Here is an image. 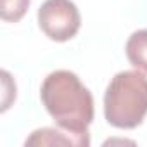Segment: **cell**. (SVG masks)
<instances>
[{"label":"cell","instance_id":"1","mask_svg":"<svg viewBox=\"0 0 147 147\" xmlns=\"http://www.w3.org/2000/svg\"><path fill=\"white\" fill-rule=\"evenodd\" d=\"M40 99L55 125L75 135H88L94 121V97L71 71L57 69L43 80Z\"/></svg>","mask_w":147,"mask_h":147},{"label":"cell","instance_id":"2","mask_svg":"<svg viewBox=\"0 0 147 147\" xmlns=\"http://www.w3.org/2000/svg\"><path fill=\"white\" fill-rule=\"evenodd\" d=\"M147 114V78L140 71L114 75L104 94V116L114 128H137Z\"/></svg>","mask_w":147,"mask_h":147},{"label":"cell","instance_id":"3","mask_svg":"<svg viewBox=\"0 0 147 147\" xmlns=\"http://www.w3.org/2000/svg\"><path fill=\"white\" fill-rule=\"evenodd\" d=\"M80 24V11L71 0H45L38 9V26L54 42L71 40Z\"/></svg>","mask_w":147,"mask_h":147},{"label":"cell","instance_id":"4","mask_svg":"<svg viewBox=\"0 0 147 147\" xmlns=\"http://www.w3.org/2000/svg\"><path fill=\"white\" fill-rule=\"evenodd\" d=\"M26 145H88L90 137L88 135H75L66 130H55V128H40L35 130L24 142Z\"/></svg>","mask_w":147,"mask_h":147},{"label":"cell","instance_id":"5","mask_svg":"<svg viewBox=\"0 0 147 147\" xmlns=\"http://www.w3.org/2000/svg\"><path fill=\"white\" fill-rule=\"evenodd\" d=\"M125 52L133 67L147 73V30H138L131 33L125 45Z\"/></svg>","mask_w":147,"mask_h":147},{"label":"cell","instance_id":"6","mask_svg":"<svg viewBox=\"0 0 147 147\" xmlns=\"http://www.w3.org/2000/svg\"><path fill=\"white\" fill-rule=\"evenodd\" d=\"M31 0H0V18L7 23H18L24 18Z\"/></svg>","mask_w":147,"mask_h":147}]
</instances>
